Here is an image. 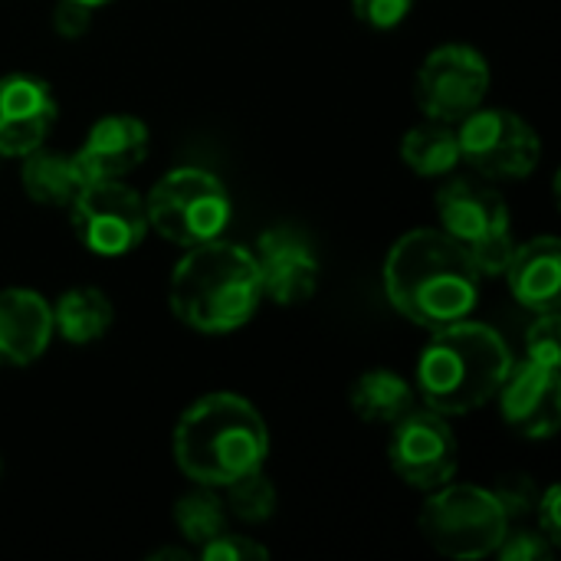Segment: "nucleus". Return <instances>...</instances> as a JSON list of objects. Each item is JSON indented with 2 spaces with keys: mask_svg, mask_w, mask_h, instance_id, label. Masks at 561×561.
<instances>
[{
  "mask_svg": "<svg viewBox=\"0 0 561 561\" xmlns=\"http://www.w3.org/2000/svg\"><path fill=\"white\" fill-rule=\"evenodd\" d=\"M148 559H151V561H161V559L187 561V559H194V556H191V552H181V549H158V552H151Z\"/></svg>",
  "mask_w": 561,
  "mask_h": 561,
  "instance_id": "obj_32",
  "label": "nucleus"
},
{
  "mask_svg": "<svg viewBox=\"0 0 561 561\" xmlns=\"http://www.w3.org/2000/svg\"><path fill=\"white\" fill-rule=\"evenodd\" d=\"M510 365L513 355L496 329L460 319L431 332L417 362V394L444 417L473 414L496 398Z\"/></svg>",
  "mask_w": 561,
  "mask_h": 561,
  "instance_id": "obj_4",
  "label": "nucleus"
},
{
  "mask_svg": "<svg viewBox=\"0 0 561 561\" xmlns=\"http://www.w3.org/2000/svg\"><path fill=\"white\" fill-rule=\"evenodd\" d=\"M434 210H437L440 230L447 237H454L457 243H463V247L513 227L506 197L493 184H486V178L483 181H477V178H450L437 191Z\"/></svg>",
  "mask_w": 561,
  "mask_h": 561,
  "instance_id": "obj_14",
  "label": "nucleus"
},
{
  "mask_svg": "<svg viewBox=\"0 0 561 561\" xmlns=\"http://www.w3.org/2000/svg\"><path fill=\"white\" fill-rule=\"evenodd\" d=\"M388 460L401 483L431 493L454 480L460 447L444 414L431 408H411L404 417L391 424Z\"/></svg>",
  "mask_w": 561,
  "mask_h": 561,
  "instance_id": "obj_10",
  "label": "nucleus"
},
{
  "mask_svg": "<svg viewBox=\"0 0 561 561\" xmlns=\"http://www.w3.org/2000/svg\"><path fill=\"white\" fill-rule=\"evenodd\" d=\"M148 227L178 247H197L217 240L230 224V194L217 174L204 168L168 171L145 197Z\"/></svg>",
  "mask_w": 561,
  "mask_h": 561,
  "instance_id": "obj_6",
  "label": "nucleus"
},
{
  "mask_svg": "<svg viewBox=\"0 0 561 561\" xmlns=\"http://www.w3.org/2000/svg\"><path fill=\"white\" fill-rule=\"evenodd\" d=\"M536 529L552 542V546H559L561 539V523H559V486H549L546 490V496H539V503H536Z\"/></svg>",
  "mask_w": 561,
  "mask_h": 561,
  "instance_id": "obj_31",
  "label": "nucleus"
},
{
  "mask_svg": "<svg viewBox=\"0 0 561 561\" xmlns=\"http://www.w3.org/2000/svg\"><path fill=\"white\" fill-rule=\"evenodd\" d=\"M53 309V332L62 335L72 345H89L102 339L115 319V309L108 296L95 286H76L56 299Z\"/></svg>",
  "mask_w": 561,
  "mask_h": 561,
  "instance_id": "obj_19",
  "label": "nucleus"
},
{
  "mask_svg": "<svg viewBox=\"0 0 561 561\" xmlns=\"http://www.w3.org/2000/svg\"><path fill=\"white\" fill-rule=\"evenodd\" d=\"M460 161L477 168L486 181H523L542 158L539 131L516 112L473 108L457 122Z\"/></svg>",
  "mask_w": 561,
  "mask_h": 561,
  "instance_id": "obj_7",
  "label": "nucleus"
},
{
  "mask_svg": "<svg viewBox=\"0 0 561 561\" xmlns=\"http://www.w3.org/2000/svg\"><path fill=\"white\" fill-rule=\"evenodd\" d=\"M470 250V260L473 266L480 270V276H503L513 253H516V240H513V227L510 230H500V233H490L477 243L467 247Z\"/></svg>",
  "mask_w": 561,
  "mask_h": 561,
  "instance_id": "obj_25",
  "label": "nucleus"
},
{
  "mask_svg": "<svg viewBox=\"0 0 561 561\" xmlns=\"http://www.w3.org/2000/svg\"><path fill=\"white\" fill-rule=\"evenodd\" d=\"M76 3H85V7L95 10V7H105V3H112V0H76Z\"/></svg>",
  "mask_w": 561,
  "mask_h": 561,
  "instance_id": "obj_33",
  "label": "nucleus"
},
{
  "mask_svg": "<svg viewBox=\"0 0 561 561\" xmlns=\"http://www.w3.org/2000/svg\"><path fill=\"white\" fill-rule=\"evenodd\" d=\"M168 302L194 332L227 335L243 329L263 302L256 256L220 237L187 247L171 273Z\"/></svg>",
  "mask_w": 561,
  "mask_h": 561,
  "instance_id": "obj_3",
  "label": "nucleus"
},
{
  "mask_svg": "<svg viewBox=\"0 0 561 561\" xmlns=\"http://www.w3.org/2000/svg\"><path fill=\"white\" fill-rule=\"evenodd\" d=\"M224 490H227L224 506H227V513L233 519H240L247 526H260V523H270L276 516L279 496H276V486L270 483V477L263 470H253V473L233 480Z\"/></svg>",
  "mask_w": 561,
  "mask_h": 561,
  "instance_id": "obj_23",
  "label": "nucleus"
},
{
  "mask_svg": "<svg viewBox=\"0 0 561 561\" xmlns=\"http://www.w3.org/2000/svg\"><path fill=\"white\" fill-rule=\"evenodd\" d=\"M490 62L483 53L463 43L437 46L417 69V105L427 118L457 125L483 105L490 92Z\"/></svg>",
  "mask_w": 561,
  "mask_h": 561,
  "instance_id": "obj_9",
  "label": "nucleus"
},
{
  "mask_svg": "<svg viewBox=\"0 0 561 561\" xmlns=\"http://www.w3.org/2000/svg\"><path fill=\"white\" fill-rule=\"evenodd\" d=\"M480 279L470 250L431 227L404 233L385 260V293L391 306L431 332L470 319L480 299Z\"/></svg>",
  "mask_w": 561,
  "mask_h": 561,
  "instance_id": "obj_1",
  "label": "nucleus"
},
{
  "mask_svg": "<svg viewBox=\"0 0 561 561\" xmlns=\"http://www.w3.org/2000/svg\"><path fill=\"white\" fill-rule=\"evenodd\" d=\"M270 431L260 411L230 391L194 401L174 427V460L197 486L224 490L233 480L263 470Z\"/></svg>",
  "mask_w": 561,
  "mask_h": 561,
  "instance_id": "obj_2",
  "label": "nucleus"
},
{
  "mask_svg": "<svg viewBox=\"0 0 561 561\" xmlns=\"http://www.w3.org/2000/svg\"><path fill=\"white\" fill-rule=\"evenodd\" d=\"M552 549L556 546L539 529L536 533L533 529H516V533L506 529V536L493 556H500V561H546L552 559Z\"/></svg>",
  "mask_w": 561,
  "mask_h": 561,
  "instance_id": "obj_27",
  "label": "nucleus"
},
{
  "mask_svg": "<svg viewBox=\"0 0 561 561\" xmlns=\"http://www.w3.org/2000/svg\"><path fill=\"white\" fill-rule=\"evenodd\" d=\"M89 26H92V7H85V3L59 0V7L53 10V30L62 39H79Z\"/></svg>",
  "mask_w": 561,
  "mask_h": 561,
  "instance_id": "obj_30",
  "label": "nucleus"
},
{
  "mask_svg": "<svg viewBox=\"0 0 561 561\" xmlns=\"http://www.w3.org/2000/svg\"><path fill=\"white\" fill-rule=\"evenodd\" d=\"M355 16L371 30H394L414 10V0H352Z\"/></svg>",
  "mask_w": 561,
  "mask_h": 561,
  "instance_id": "obj_29",
  "label": "nucleus"
},
{
  "mask_svg": "<svg viewBox=\"0 0 561 561\" xmlns=\"http://www.w3.org/2000/svg\"><path fill=\"white\" fill-rule=\"evenodd\" d=\"M79 243L95 256H125L148 233L145 197L125 181H89L69 204Z\"/></svg>",
  "mask_w": 561,
  "mask_h": 561,
  "instance_id": "obj_8",
  "label": "nucleus"
},
{
  "mask_svg": "<svg viewBox=\"0 0 561 561\" xmlns=\"http://www.w3.org/2000/svg\"><path fill=\"white\" fill-rule=\"evenodd\" d=\"M227 523H230V513H227L224 500L214 493V486H197L187 496H181L174 506V526L194 546V552L204 542H210L214 536L227 533L230 529Z\"/></svg>",
  "mask_w": 561,
  "mask_h": 561,
  "instance_id": "obj_22",
  "label": "nucleus"
},
{
  "mask_svg": "<svg viewBox=\"0 0 561 561\" xmlns=\"http://www.w3.org/2000/svg\"><path fill=\"white\" fill-rule=\"evenodd\" d=\"M510 279V293L519 306L539 312H559L561 299V243L559 237H536L529 243H516V253L503 273Z\"/></svg>",
  "mask_w": 561,
  "mask_h": 561,
  "instance_id": "obj_17",
  "label": "nucleus"
},
{
  "mask_svg": "<svg viewBox=\"0 0 561 561\" xmlns=\"http://www.w3.org/2000/svg\"><path fill=\"white\" fill-rule=\"evenodd\" d=\"M53 309L33 289L0 293V365H33L53 342Z\"/></svg>",
  "mask_w": 561,
  "mask_h": 561,
  "instance_id": "obj_16",
  "label": "nucleus"
},
{
  "mask_svg": "<svg viewBox=\"0 0 561 561\" xmlns=\"http://www.w3.org/2000/svg\"><path fill=\"white\" fill-rule=\"evenodd\" d=\"M503 421L529 440H549L561 424V378L556 368H542L529 358L513 362L500 391Z\"/></svg>",
  "mask_w": 561,
  "mask_h": 561,
  "instance_id": "obj_11",
  "label": "nucleus"
},
{
  "mask_svg": "<svg viewBox=\"0 0 561 561\" xmlns=\"http://www.w3.org/2000/svg\"><path fill=\"white\" fill-rule=\"evenodd\" d=\"M510 529L493 490L470 483H444L427 493L421 510V536L447 559L480 561L496 552Z\"/></svg>",
  "mask_w": 561,
  "mask_h": 561,
  "instance_id": "obj_5",
  "label": "nucleus"
},
{
  "mask_svg": "<svg viewBox=\"0 0 561 561\" xmlns=\"http://www.w3.org/2000/svg\"><path fill=\"white\" fill-rule=\"evenodd\" d=\"M194 556H201L204 561H263L270 556V549L253 542L250 536L227 529V533L214 536L210 542H204Z\"/></svg>",
  "mask_w": 561,
  "mask_h": 561,
  "instance_id": "obj_26",
  "label": "nucleus"
},
{
  "mask_svg": "<svg viewBox=\"0 0 561 561\" xmlns=\"http://www.w3.org/2000/svg\"><path fill=\"white\" fill-rule=\"evenodd\" d=\"M348 404L365 424H394L414 408V388L398 371L375 368L352 385Z\"/></svg>",
  "mask_w": 561,
  "mask_h": 561,
  "instance_id": "obj_20",
  "label": "nucleus"
},
{
  "mask_svg": "<svg viewBox=\"0 0 561 561\" xmlns=\"http://www.w3.org/2000/svg\"><path fill=\"white\" fill-rule=\"evenodd\" d=\"M561 319L559 312H539L536 322L526 332V358L542 365V368H556L561 365Z\"/></svg>",
  "mask_w": 561,
  "mask_h": 561,
  "instance_id": "obj_24",
  "label": "nucleus"
},
{
  "mask_svg": "<svg viewBox=\"0 0 561 561\" xmlns=\"http://www.w3.org/2000/svg\"><path fill=\"white\" fill-rule=\"evenodd\" d=\"M496 503L503 506L506 519H519V516H529L539 503V490L529 477L523 473H513V477H503L500 486L493 490Z\"/></svg>",
  "mask_w": 561,
  "mask_h": 561,
  "instance_id": "obj_28",
  "label": "nucleus"
},
{
  "mask_svg": "<svg viewBox=\"0 0 561 561\" xmlns=\"http://www.w3.org/2000/svg\"><path fill=\"white\" fill-rule=\"evenodd\" d=\"M56 95L46 79L13 72L0 79V154L26 158L56 125Z\"/></svg>",
  "mask_w": 561,
  "mask_h": 561,
  "instance_id": "obj_13",
  "label": "nucleus"
},
{
  "mask_svg": "<svg viewBox=\"0 0 561 561\" xmlns=\"http://www.w3.org/2000/svg\"><path fill=\"white\" fill-rule=\"evenodd\" d=\"M20 181H23L26 197L43 207H69L72 197L85 187V178H82L76 158L46 151L43 145L23 158Z\"/></svg>",
  "mask_w": 561,
  "mask_h": 561,
  "instance_id": "obj_18",
  "label": "nucleus"
},
{
  "mask_svg": "<svg viewBox=\"0 0 561 561\" xmlns=\"http://www.w3.org/2000/svg\"><path fill=\"white\" fill-rule=\"evenodd\" d=\"M256 270L263 296L276 306H302L319 286V256L306 233L293 227H273L256 243Z\"/></svg>",
  "mask_w": 561,
  "mask_h": 561,
  "instance_id": "obj_12",
  "label": "nucleus"
},
{
  "mask_svg": "<svg viewBox=\"0 0 561 561\" xmlns=\"http://www.w3.org/2000/svg\"><path fill=\"white\" fill-rule=\"evenodd\" d=\"M148 125L135 115H105L99 118L79 151L72 154L85 184L89 181H125L148 158Z\"/></svg>",
  "mask_w": 561,
  "mask_h": 561,
  "instance_id": "obj_15",
  "label": "nucleus"
},
{
  "mask_svg": "<svg viewBox=\"0 0 561 561\" xmlns=\"http://www.w3.org/2000/svg\"><path fill=\"white\" fill-rule=\"evenodd\" d=\"M401 161L421 178H444L460 164L457 125L427 118L401 138Z\"/></svg>",
  "mask_w": 561,
  "mask_h": 561,
  "instance_id": "obj_21",
  "label": "nucleus"
}]
</instances>
